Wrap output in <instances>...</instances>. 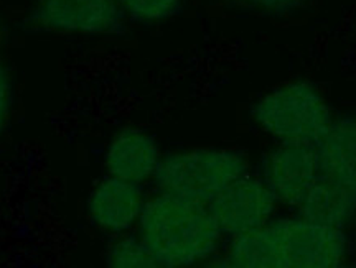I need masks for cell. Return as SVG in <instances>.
<instances>
[{"mask_svg": "<svg viewBox=\"0 0 356 268\" xmlns=\"http://www.w3.org/2000/svg\"><path fill=\"white\" fill-rule=\"evenodd\" d=\"M241 151L202 146L162 156L154 181L159 191L210 204L231 183L248 175Z\"/></svg>", "mask_w": 356, "mask_h": 268, "instance_id": "5b68a950", "label": "cell"}, {"mask_svg": "<svg viewBox=\"0 0 356 268\" xmlns=\"http://www.w3.org/2000/svg\"><path fill=\"white\" fill-rule=\"evenodd\" d=\"M137 227L157 267L165 268L208 262L222 240L208 204L165 191L145 199Z\"/></svg>", "mask_w": 356, "mask_h": 268, "instance_id": "7a4b0ae2", "label": "cell"}, {"mask_svg": "<svg viewBox=\"0 0 356 268\" xmlns=\"http://www.w3.org/2000/svg\"><path fill=\"white\" fill-rule=\"evenodd\" d=\"M144 204L142 185L108 175L89 191L86 216L96 229L121 235L137 226Z\"/></svg>", "mask_w": 356, "mask_h": 268, "instance_id": "9c48e42d", "label": "cell"}, {"mask_svg": "<svg viewBox=\"0 0 356 268\" xmlns=\"http://www.w3.org/2000/svg\"><path fill=\"white\" fill-rule=\"evenodd\" d=\"M343 229L310 219H277L231 237L225 265L233 268H333L346 258Z\"/></svg>", "mask_w": 356, "mask_h": 268, "instance_id": "6da1fadb", "label": "cell"}, {"mask_svg": "<svg viewBox=\"0 0 356 268\" xmlns=\"http://www.w3.org/2000/svg\"><path fill=\"white\" fill-rule=\"evenodd\" d=\"M234 2L259 8V10L269 13H275V15H284V13L299 10L304 6L305 0H234Z\"/></svg>", "mask_w": 356, "mask_h": 268, "instance_id": "5bb4252c", "label": "cell"}, {"mask_svg": "<svg viewBox=\"0 0 356 268\" xmlns=\"http://www.w3.org/2000/svg\"><path fill=\"white\" fill-rule=\"evenodd\" d=\"M314 146L318 180L299 214L314 222L343 229L356 214V119H332Z\"/></svg>", "mask_w": 356, "mask_h": 268, "instance_id": "3957f363", "label": "cell"}, {"mask_svg": "<svg viewBox=\"0 0 356 268\" xmlns=\"http://www.w3.org/2000/svg\"><path fill=\"white\" fill-rule=\"evenodd\" d=\"M122 13L139 24L170 19L180 10L184 0H118Z\"/></svg>", "mask_w": 356, "mask_h": 268, "instance_id": "7c38bea8", "label": "cell"}, {"mask_svg": "<svg viewBox=\"0 0 356 268\" xmlns=\"http://www.w3.org/2000/svg\"><path fill=\"white\" fill-rule=\"evenodd\" d=\"M277 206L273 191L261 178L244 175L208 204L222 235L248 234L270 221Z\"/></svg>", "mask_w": 356, "mask_h": 268, "instance_id": "52a82bcc", "label": "cell"}, {"mask_svg": "<svg viewBox=\"0 0 356 268\" xmlns=\"http://www.w3.org/2000/svg\"><path fill=\"white\" fill-rule=\"evenodd\" d=\"M13 104V83L10 73L6 66L0 62V133L8 122Z\"/></svg>", "mask_w": 356, "mask_h": 268, "instance_id": "4fadbf2b", "label": "cell"}, {"mask_svg": "<svg viewBox=\"0 0 356 268\" xmlns=\"http://www.w3.org/2000/svg\"><path fill=\"white\" fill-rule=\"evenodd\" d=\"M261 180L277 203L299 209L318 180L315 146L279 144L262 160Z\"/></svg>", "mask_w": 356, "mask_h": 268, "instance_id": "ba28073f", "label": "cell"}, {"mask_svg": "<svg viewBox=\"0 0 356 268\" xmlns=\"http://www.w3.org/2000/svg\"><path fill=\"white\" fill-rule=\"evenodd\" d=\"M118 0H37L29 22L33 28L81 37H111L124 30Z\"/></svg>", "mask_w": 356, "mask_h": 268, "instance_id": "8992f818", "label": "cell"}, {"mask_svg": "<svg viewBox=\"0 0 356 268\" xmlns=\"http://www.w3.org/2000/svg\"><path fill=\"white\" fill-rule=\"evenodd\" d=\"M106 265L113 268H155L152 253L137 235L121 234L106 250Z\"/></svg>", "mask_w": 356, "mask_h": 268, "instance_id": "8fae6325", "label": "cell"}, {"mask_svg": "<svg viewBox=\"0 0 356 268\" xmlns=\"http://www.w3.org/2000/svg\"><path fill=\"white\" fill-rule=\"evenodd\" d=\"M251 117L279 144L315 145L332 122L330 109L317 86L304 79L282 84L261 96Z\"/></svg>", "mask_w": 356, "mask_h": 268, "instance_id": "277c9868", "label": "cell"}, {"mask_svg": "<svg viewBox=\"0 0 356 268\" xmlns=\"http://www.w3.org/2000/svg\"><path fill=\"white\" fill-rule=\"evenodd\" d=\"M157 140L142 128L126 127L114 133L104 150V168L108 175L144 185L154 180L160 160Z\"/></svg>", "mask_w": 356, "mask_h": 268, "instance_id": "30bf717a", "label": "cell"}]
</instances>
